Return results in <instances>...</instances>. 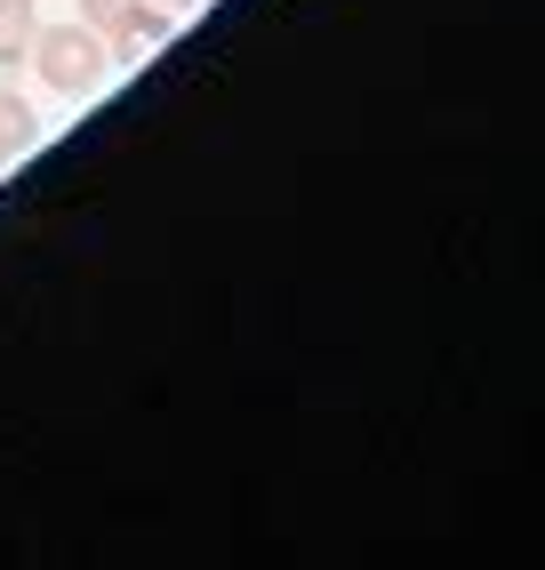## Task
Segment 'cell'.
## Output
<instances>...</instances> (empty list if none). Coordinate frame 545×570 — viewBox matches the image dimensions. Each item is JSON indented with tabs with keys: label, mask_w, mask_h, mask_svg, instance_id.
Segmentation results:
<instances>
[{
	"label": "cell",
	"mask_w": 545,
	"mask_h": 570,
	"mask_svg": "<svg viewBox=\"0 0 545 570\" xmlns=\"http://www.w3.org/2000/svg\"><path fill=\"white\" fill-rule=\"evenodd\" d=\"M24 57L41 65V81H49L57 97H89V89L105 81V65H112L105 32H89L81 17H72V24H32V49H24Z\"/></svg>",
	"instance_id": "cell-1"
},
{
	"label": "cell",
	"mask_w": 545,
	"mask_h": 570,
	"mask_svg": "<svg viewBox=\"0 0 545 570\" xmlns=\"http://www.w3.org/2000/svg\"><path fill=\"white\" fill-rule=\"evenodd\" d=\"M169 41V9H152V0H137V9L121 17V32H112V57H121V65H137V57H152V49H161Z\"/></svg>",
	"instance_id": "cell-2"
},
{
	"label": "cell",
	"mask_w": 545,
	"mask_h": 570,
	"mask_svg": "<svg viewBox=\"0 0 545 570\" xmlns=\"http://www.w3.org/2000/svg\"><path fill=\"white\" fill-rule=\"evenodd\" d=\"M32 145H41V112H32L17 89H0V161L32 154Z\"/></svg>",
	"instance_id": "cell-3"
},
{
	"label": "cell",
	"mask_w": 545,
	"mask_h": 570,
	"mask_svg": "<svg viewBox=\"0 0 545 570\" xmlns=\"http://www.w3.org/2000/svg\"><path fill=\"white\" fill-rule=\"evenodd\" d=\"M32 24H41L32 0H0V65H17V57L32 49Z\"/></svg>",
	"instance_id": "cell-4"
},
{
	"label": "cell",
	"mask_w": 545,
	"mask_h": 570,
	"mask_svg": "<svg viewBox=\"0 0 545 570\" xmlns=\"http://www.w3.org/2000/svg\"><path fill=\"white\" fill-rule=\"evenodd\" d=\"M137 9V0H72V17H81L89 32H105V41H112V32H121V17Z\"/></svg>",
	"instance_id": "cell-5"
},
{
	"label": "cell",
	"mask_w": 545,
	"mask_h": 570,
	"mask_svg": "<svg viewBox=\"0 0 545 570\" xmlns=\"http://www.w3.org/2000/svg\"><path fill=\"white\" fill-rule=\"evenodd\" d=\"M152 9H169V17H177V9H192V0H152Z\"/></svg>",
	"instance_id": "cell-6"
}]
</instances>
